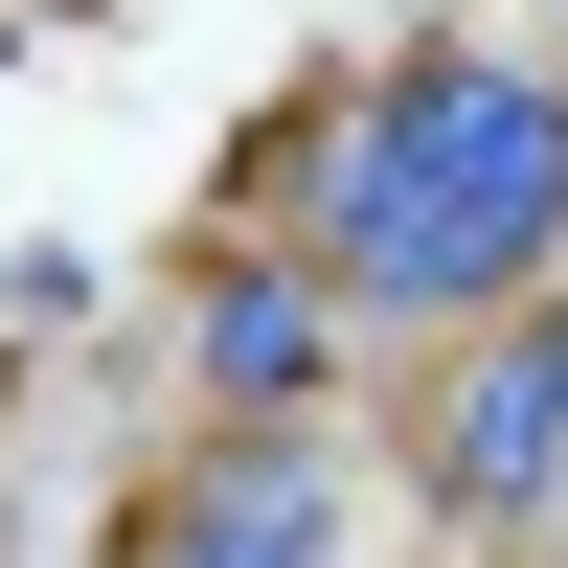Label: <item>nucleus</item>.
I'll return each instance as SVG.
<instances>
[{"mask_svg": "<svg viewBox=\"0 0 568 568\" xmlns=\"http://www.w3.org/2000/svg\"><path fill=\"white\" fill-rule=\"evenodd\" d=\"M296 251L364 318H524L568 273V45H387L342 114H296Z\"/></svg>", "mask_w": 568, "mask_h": 568, "instance_id": "obj_1", "label": "nucleus"}, {"mask_svg": "<svg viewBox=\"0 0 568 568\" xmlns=\"http://www.w3.org/2000/svg\"><path fill=\"white\" fill-rule=\"evenodd\" d=\"M409 500L478 546H546L568 524V296L478 318V342L433 364V409H409Z\"/></svg>", "mask_w": 568, "mask_h": 568, "instance_id": "obj_2", "label": "nucleus"}, {"mask_svg": "<svg viewBox=\"0 0 568 568\" xmlns=\"http://www.w3.org/2000/svg\"><path fill=\"white\" fill-rule=\"evenodd\" d=\"M114 568H342V455L318 433H205L114 500Z\"/></svg>", "mask_w": 568, "mask_h": 568, "instance_id": "obj_3", "label": "nucleus"}, {"mask_svg": "<svg viewBox=\"0 0 568 568\" xmlns=\"http://www.w3.org/2000/svg\"><path fill=\"white\" fill-rule=\"evenodd\" d=\"M342 273L318 251H227L205 296H182V387H205V433H318L342 409Z\"/></svg>", "mask_w": 568, "mask_h": 568, "instance_id": "obj_4", "label": "nucleus"}]
</instances>
